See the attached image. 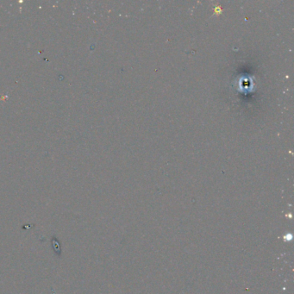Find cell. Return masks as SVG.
Returning <instances> with one entry per match:
<instances>
[{"mask_svg":"<svg viewBox=\"0 0 294 294\" xmlns=\"http://www.w3.org/2000/svg\"><path fill=\"white\" fill-rule=\"evenodd\" d=\"M52 244H53V248L55 251V254H57L58 255H61V246H60V244H59L58 240L55 237L53 238Z\"/></svg>","mask_w":294,"mask_h":294,"instance_id":"6da1fadb","label":"cell"}]
</instances>
